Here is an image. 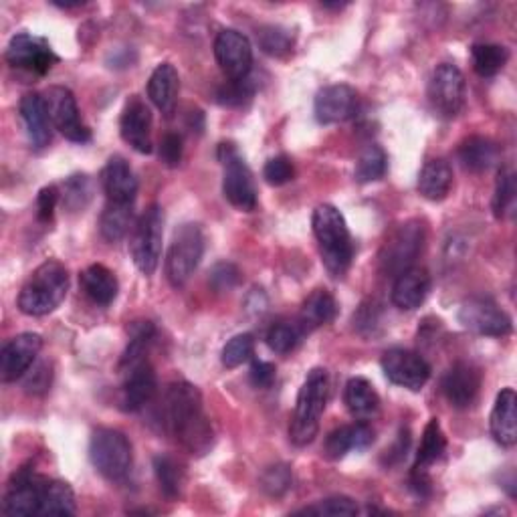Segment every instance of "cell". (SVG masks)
<instances>
[{"label": "cell", "mask_w": 517, "mask_h": 517, "mask_svg": "<svg viewBox=\"0 0 517 517\" xmlns=\"http://www.w3.org/2000/svg\"><path fill=\"white\" fill-rule=\"evenodd\" d=\"M158 415L162 431L174 437L188 453L204 455L213 447L215 431L204 412L202 394L194 384L186 380L170 384Z\"/></svg>", "instance_id": "1"}, {"label": "cell", "mask_w": 517, "mask_h": 517, "mask_svg": "<svg viewBox=\"0 0 517 517\" xmlns=\"http://www.w3.org/2000/svg\"><path fill=\"white\" fill-rule=\"evenodd\" d=\"M330 396V376L326 368H314L299 388L293 419L289 425V439L295 447L314 443L320 431V421Z\"/></svg>", "instance_id": "2"}, {"label": "cell", "mask_w": 517, "mask_h": 517, "mask_svg": "<svg viewBox=\"0 0 517 517\" xmlns=\"http://www.w3.org/2000/svg\"><path fill=\"white\" fill-rule=\"evenodd\" d=\"M322 261L332 277H344L354 259V243L348 223L334 204H320L312 217Z\"/></svg>", "instance_id": "3"}, {"label": "cell", "mask_w": 517, "mask_h": 517, "mask_svg": "<svg viewBox=\"0 0 517 517\" xmlns=\"http://www.w3.org/2000/svg\"><path fill=\"white\" fill-rule=\"evenodd\" d=\"M69 291V273L59 261L41 263L19 293V309L25 316H47L63 303Z\"/></svg>", "instance_id": "4"}, {"label": "cell", "mask_w": 517, "mask_h": 517, "mask_svg": "<svg viewBox=\"0 0 517 517\" xmlns=\"http://www.w3.org/2000/svg\"><path fill=\"white\" fill-rule=\"evenodd\" d=\"M89 457L93 467L110 481H124L134 463L128 437L116 429H97L93 433Z\"/></svg>", "instance_id": "5"}, {"label": "cell", "mask_w": 517, "mask_h": 517, "mask_svg": "<svg viewBox=\"0 0 517 517\" xmlns=\"http://www.w3.org/2000/svg\"><path fill=\"white\" fill-rule=\"evenodd\" d=\"M223 164V194L243 213L255 211L257 206V188L249 166L245 164L243 156L239 154L237 146L231 142H223L217 152Z\"/></svg>", "instance_id": "6"}, {"label": "cell", "mask_w": 517, "mask_h": 517, "mask_svg": "<svg viewBox=\"0 0 517 517\" xmlns=\"http://www.w3.org/2000/svg\"><path fill=\"white\" fill-rule=\"evenodd\" d=\"M162 237H164V215L158 204H152L134 225V233L130 239L132 259L144 275H152L158 269L160 255H162Z\"/></svg>", "instance_id": "7"}, {"label": "cell", "mask_w": 517, "mask_h": 517, "mask_svg": "<svg viewBox=\"0 0 517 517\" xmlns=\"http://www.w3.org/2000/svg\"><path fill=\"white\" fill-rule=\"evenodd\" d=\"M204 253L202 229L194 223H186L174 231L172 245L166 257V275L174 287H182L196 271Z\"/></svg>", "instance_id": "8"}, {"label": "cell", "mask_w": 517, "mask_h": 517, "mask_svg": "<svg viewBox=\"0 0 517 517\" xmlns=\"http://www.w3.org/2000/svg\"><path fill=\"white\" fill-rule=\"evenodd\" d=\"M425 243V227L419 221H406L396 227L386 239L380 251V269L386 275L398 277L402 271L410 269L419 257Z\"/></svg>", "instance_id": "9"}, {"label": "cell", "mask_w": 517, "mask_h": 517, "mask_svg": "<svg viewBox=\"0 0 517 517\" xmlns=\"http://www.w3.org/2000/svg\"><path fill=\"white\" fill-rule=\"evenodd\" d=\"M465 97L467 85L461 69L451 63H441L429 81V101L433 110L439 116L453 120L463 112Z\"/></svg>", "instance_id": "10"}, {"label": "cell", "mask_w": 517, "mask_h": 517, "mask_svg": "<svg viewBox=\"0 0 517 517\" xmlns=\"http://www.w3.org/2000/svg\"><path fill=\"white\" fill-rule=\"evenodd\" d=\"M45 101L55 130H59L67 140L75 144H85L91 140V130L81 120L77 99L69 87L53 85L45 91Z\"/></svg>", "instance_id": "11"}, {"label": "cell", "mask_w": 517, "mask_h": 517, "mask_svg": "<svg viewBox=\"0 0 517 517\" xmlns=\"http://www.w3.org/2000/svg\"><path fill=\"white\" fill-rule=\"evenodd\" d=\"M459 322L469 332H475L479 336H493V338L507 336L513 328L511 318L493 299H487V297H471L463 301L459 309Z\"/></svg>", "instance_id": "12"}, {"label": "cell", "mask_w": 517, "mask_h": 517, "mask_svg": "<svg viewBox=\"0 0 517 517\" xmlns=\"http://www.w3.org/2000/svg\"><path fill=\"white\" fill-rule=\"evenodd\" d=\"M380 364H382L384 376L392 384L412 390V392L423 390V386L431 378L429 362L421 354L404 350V348H392V350L384 352Z\"/></svg>", "instance_id": "13"}, {"label": "cell", "mask_w": 517, "mask_h": 517, "mask_svg": "<svg viewBox=\"0 0 517 517\" xmlns=\"http://www.w3.org/2000/svg\"><path fill=\"white\" fill-rule=\"evenodd\" d=\"M7 61L15 69L45 75L53 69V65L59 63V57L55 55L47 39L35 37L31 33H19L11 39L7 47Z\"/></svg>", "instance_id": "14"}, {"label": "cell", "mask_w": 517, "mask_h": 517, "mask_svg": "<svg viewBox=\"0 0 517 517\" xmlns=\"http://www.w3.org/2000/svg\"><path fill=\"white\" fill-rule=\"evenodd\" d=\"M215 57L231 81H239L251 75L253 47L243 33L235 29L221 31L215 39Z\"/></svg>", "instance_id": "15"}, {"label": "cell", "mask_w": 517, "mask_h": 517, "mask_svg": "<svg viewBox=\"0 0 517 517\" xmlns=\"http://www.w3.org/2000/svg\"><path fill=\"white\" fill-rule=\"evenodd\" d=\"M43 348V338L33 332L15 336L0 352V376L3 382H15L23 378L37 362Z\"/></svg>", "instance_id": "16"}, {"label": "cell", "mask_w": 517, "mask_h": 517, "mask_svg": "<svg viewBox=\"0 0 517 517\" xmlns=\"http://www.w3.org/2000/svg\"><path fill=\"white\" fill-rule=\"evenodd\" d=\"M120 132L128 146L140 154L152 152V112L140 95H132L122 112Z\"/></svg>", "instance_id": "17"}, {"label": "cell", "mask_w": 517, "mask_h": 517, "mask_svg": "<svg viewBox=\"0 0 517 517\" xmlns=\"http://www.w3.org/2000/svg\"><path fill=\"white\" fill-rule=\"evenodd\" d=\"M358 108V93L350 85L324 87L316 97V118L320 124H342L354 118Z\"/></svg>", "instance_id": "18"}, {"label": "cell", "mask_w": 517, "mask_h": 517, "mask_svg": "<svg viewBox=\"0 0 517 517\" xmlns=\"http://www.w3.org/2000/svg\"><path fill=\"white\" fill-rule=\"evenodd\" d=\"M43 475L23 467L7 487L3 511L9 515H39V489Z\"/></svg>", "instance_id": "19"}, {"label": "cell", "mask_w": 517, "mask_h": 517, "mask_svg": "<svg viewBox=\"0 0 517 517\" xmlns=\"http://www.w3.org/2000/svg\"><path fill=\"white\" fill-rule=\"evenodd\" d=\"M158 392V378L148 360L126 370L120 404L126 412H138L146 408Z\"/></svg>", "instance_id": "20"}, {"label": "cell", "mask_w": 517, "mask_h": 517, "mask_svg": "<svg viewBox=\"0 0 517 517\" xmlns=\"http://www.w3.org/2000/svg\"><path fill=\"white\" fill-rule=\"evenodd\" d=\"M441 388L451 406L469 408L479 394L481 372L469 362H457L443 376Z\"/></svg>", "instance_id": "21"}, {"label": "cell", "mask_w": 517, "mask_h": 517, "mask_svg": "<svg viewBox=\"0 0 517 517\" xmlns=\"http://www.w3.org/2000/svg\"><path fill=\"white\" fill-rule=\"evenodd\" d=\"M101 186L114 204H134L138 194V178L130 162L122 156H112L101 170Z\"/></svg>", "instance_id": "22"}, {"label": "cell", "mask_w": 517, "mask_h": 517, "mask_svg": "<svg viewBox=\"0 0 517 517\" xmlns=\"http://www.w3.org/2000/svg\"><path fill=\"white\" fill-rule=\"evenodd\" d=\"M21 118L27 126V134L31 144L41 150L47 148L53 140V120L49 116V108H47V101L45 95L41 93H27L21 99V106H19Z\"/></svg>", "instance_id": "23"}, {"label": "cell", "mask_w": 517, "mask_h": 517, "mask_svg": "<svg viewBox=\"0 0 517 517\" xmlns=\"http://www.w3.org/2000/svg\"><path fill=\"white\" fill-rule=\"evenodd\" d=\"M376 441V431L366 423H354L332 431L324 445V455L330 461L344 459L350 451H366Z\"/></svg>", "instance_id": "24"}, {"label": "cell", "mask_w": 517, "mask_h": 517, "mask_svg": "<svg viewBox=\"0 0 517 517\" xmlns=\"http://www.w3.org/2000/svg\"><path fill=\"white\" fill-rule=\"evenodd\" d=\"M431 291V275L423 267H410L402 271L392 287V303L398 309H406L412 312L425 303L427 295Z\"/></svg>", "instance_id": "25"}, {"label": "cell", "mask_w": 517, "mask_h": 517, "mask_svg": "<svg viewBox=\"0 0 517 517\" xmlns=\"http://www.w3.org/2000/svg\"><path fill=\"white\" fill-rule=\"evenodd\" d=\"M517 396L513 388H503L497 398L495 406L491 410V435L501 447H513L517 441V412H515Z\"/></svg>", "instance_id": "26"}, {"label": "cell", "mask_w": 517, "mask_h": 517, "mask_svg": "<svg viewBox=\"0 0 517 517\" xmlns=\"http://www.w3.org/2000/svg\"><path fill=\"white\" fill-rule=\"evenodd\" d=\"M180 91V77L172 63H160L148 81V97L154 106L164 114L172 116L176 110V99Z\"/></svg>", "instance_id": "27"}, {"label": "cell", "mask_w": 517, "mask_h": 517, "mask_svg": "<svg viewBox=\"0 0 517 517\" xmlns=\"http://www.w3.org/2000/svg\"><path fill=\"white\" fill-rule=\"evenodd\" d=\"M79 283L83 293L97 305H110L118 297L120 283L106 265H89L81 275Z\"/></svg>", "instance_id": "28"}, {"label": "cell", "mask_w": 517, "mask_h": 517, "mask_svg": "<svg viewBox=\"0 0 517 517\" xmlns=\"http://www.w3.org/2000/svg\"><path fill=\"white\" fill-rule=\"evenodd\" d=\"M338 316V301L328 289H316L309 293V297L303 301L299 324L305 332L322 328L330 322H334Z\"/></svg>", "instance_id": "29"}, {"label": "cell", "mask_w": 517, "mask_h": 517, "mask_svg": "<svg viewBox=\"0 0 517 517\" xmlns=\"http://www.w3.org/2000/svg\"><path fill=\"white\" fill-rule=\"evenodd\" d=\"M75 513V493L69 483L59 479H49L43 475L39 489V515H73Z\"/></svg>", "instance_id": "30"}, {"label": "cell", "mask_w": 517, "mask_h": 517, "mask_svg": "<svg viewBox=\"0 0 517 517\" xmlns=\"http://www.w3.org/2000/svg\"><path fill=\"white\" fill-rule=\"evenodd\" d=\"M344 402H346L348 410L352 412V417H356L360 421H368V419L376 417L378 410H380L378 392L362 376H356V378L348 380L346 390H344Z\"/></svg>", "instance_id": "31"}, {"label": "cell", "mask_w": 517, "mask_h": 517, "mask_svg": "<svg viewBox=\"0 0 517 517\" xmlns=\"http://www.w3.org/2000/svg\"><path fill=\"white\" fill-rule=\"evenodd\" d=\"M453 186V170L447 160H429L419 176V192L433 202L447 198Z\"/></svg>", "instance_id": "32"}, {"label": "cell", "mask_w": 517, "mask_h": 517, "mask_svg": "<svg viewBox=\"0 0 517 517\" xmlns=\"http://www.w3.org/2000/svg\"><path fill=\"white\" fill-rule=\"evenodd\" d=\"M459 160L469 172H485L497 164L499 148L489 138L471 136L459 146Z\"/></svg>", "instance_id": "33"}, {"label": "cell", "mask_w": 517, "mask_h": 517, "mask_svg": "<svg viewBox=\"0 0 517 517\" xmlns=\"http://www.w3.org/2000/svg\"><path fill=\"white\" fill-rule=\"evenodd\" d=\"M134 221V213H132V204H114L108 202L106 209L101 213L99 219V231L101 237L106 239L108 243H118L122 241L132 227Z\"/></svg>", "instance_id": "34"}, {"label": "cell", "mask_w": 517, "mask_h": 517, "mask_svg": "<svg viewBox=\"0 0 517 517\" xmlns=\"http://www.w3.org/2000/svg\"><path fill=\"white\" fill-rule=\"evenodd\" d=\"M128 332H130V346L124 352V358L120 362V370H124V372L146 360V354L156 336V328L152 322H134L128 328Z\"/></svg>", "instance_id": "35"}, {"label": "cell", "mask_w": 517, "mask_h": 517, "mask_svg": "<svg viewBox=\"0 0 517 517\" xmlns=\"http://www.w3.org/2000/svg\"><path fill=\"white\" fill-rule=\"evenodd\" d=\"M509 59V51L503 45L493 43H477L471 47V61L473 69L481 77L497 75Z\"/></svg>", "instance_id": "36"}, {"label": "cell", "mask_w": 517, "mask_h": 517, "mask_svg": "<svg viewBox=\"0 0 517 517\" xmlns=\"http://www.w3.org/2000/svg\"><path fill=\"white\" fill-rule=\"evenodd\" d=\"M445 449H447V439L441 429V423L437 419H431L423 431V441L417 453L415 469H429L443 457Z\"/></svg>", "instance_id": "37"}, {"label": "cell", "mask_w": 517, "mask_h": 517, "mask_svg": "<svg viewBox=\"0 0 517 517\" xmlns=\"http://www.w3.org/2000/svg\"><path fill=\"white\" fill-rule=\"evenodd\" d=\"M154 473H156L158 485L166 497L174 499L182 493L184 469L176 459H172L168 455H158L154 459Z\"/></svg>", "instance_id": "38"}, {"label": "cell", "mask_w": 517, "mask_h": 517, "mask_svg": "<svg viewBox=\"0 0 517 517\" xmlns=\"http://www.w3.org/2000/svg\"><path fill=\"white\" fill-rule=\"evenodd\" d=\"M386 166H388V158H386V152L372 144L368 146L358 162H356V170H354V178L360 182V184H370V182H376L380 180L384 174H386Z\"/></svg>", "instance_id": "39"}, {"label": "cell", "mask_w": 517, "mask_h": 517, "mask_svg": "<svg viewBox=\"0 0 517 517\" xmlns=\"http://www.w3.org/2000/svg\"><path fill=\"white\" fill-rule=\"evenodd\" d=\"M63 204L71 213L83 211L85 206L91 202L93 198V184L91 178L87 174H75L69 176L63 184V192H61Z\"/></svg>", "instance_id": "40"}, {"label": "cell", "mask_w": 517, "mask_h": 517, "mask_svg": "<svg viewBox=\"0 0 517 517\" xmlns=\"http://www.w3.org/2000/svg\"><path fill=\"white\" fill-rule=\"evenodd\" d=\"M257 41H259V47L263 49V53H267L271 57H287L295 45L293 35L279 25L261 27L257 31Z\"/></svg>", "instance_id": "41"}, {"label": "cell", "mask_w": 517, "mask_h": 517, "mask_svg": "<svg viewBox=\"0 0 517 517\" xmlns=\"http://www.w3.org/2000/svg\"><path fill=\"white\" fill-rule=\"evenodd\" d=\"M303 334L305 330L299 322H279L269 330L267 346L275 354H289L299 346Z\"/></svg>", "instance_id": "42"}, {"label": "cell", "mask_w": 517, "mask_h": 517, "mask_svg": "<svg viewBox=\"0 0 517 517\" xmlns=\"http://www.w3.org/2000/svg\"><path fill=\"white\" fill-rule=\"evenodd\" d=\"M257 91V81L249 75L239 81H229L217 91V101L225 108H243L253 99Z\"/></svg>", "instance_id": "43"}, {"label": "cell", "mask_w": 517, "mask_h": 517, "mask_svg": "<svg viewBox=\"0 0 517 517\" xmlns=\"http://www.w3.org/2000/svg\"><path fill=\"white\" fill-rule=\"evenodd\" d=\"M360 509L356 505L354 499L344 497V495H336V497H328L318 501L316 505H309L297 513H305V515H324V517H350L356 515Z\"/></svg>", "instance_id": "44"}, {"label": "cell", "mask_w": 517, "mask_h": 517, "mask_svg": "<svg viewBox=\"0 0 517 517\" xmlns=\"http://www.w3.org/2000/svg\"><path fill=\"white\" fill-rule=\"evenodd\" d=\"M515 202V174L509 168L499 170L493 194V213L495 217H505Z\"/></svg>", "instance_id": "45"}, {"label": "cell", "mask_w": 517, "mask_h": 517, "mask_svg": "<svg viewBox=\"0 0 517 517\" xmlns=\"http://www.w3.org/2000/svg\"><path fill=\"white\" fill-rule=\"evenodd\" d=\"M255 352V338L251 334H239L235 338H231L225 348H223V354H221V360H223V366L233 370V368H239L241 364H245L247 360H251Z\"/></svg>", "instance_id": "46"}, {"label": "cell", "mask_w": 517, "mask_h": 517, "mask_svg": "<svg viewBox=\"0 0 517 517\" xmlns=\"http://www.w3.org/2000/svg\"><path fill=\"white\" fill-rule=\"evenodd\" d=\"M291 487H293V473H291V467L285 463L271 465L261 475V489L269 497H283Z\"/></svg>", "instance_id": "47"}, {"label": "cell", "mask_w": 517, "mask_h": 517, "mask_svg": "<svg viewBox=\"0 0 517 517\" xmlns=\"http://www.w3.org/2000/svg\"><path fill=\"white\" fill-rule=\"evenodd\" d=\"M209 283L217 293H229L241 283V269L235 263L221 261L211 269Z\"/></svg>", "instance_id": "48"}, {"label": "cell", "mask_w": 517, "mask_h": 517, "mask_svg": "<svg viewBox=\"0 0 517 517\" xmlns=\"http://www.w3.org/2000/svg\"><path fill=\"white\" fill-rule=\"evenodd\" d=\"M293 176H295V168L287 156H275L263 168V178L271 186H283V184L291 182Z\"/></svg>", "instance_id": "49"}, {"label": "cell", "mask_w": 517, "mask_h": 517, "mask_svg": "<svg viewBox=\"0 0 517 517\" xmlns=\"http://www.w3.org/2000/svg\"><path fill=\"white\" fill-rule=\"evenodd\" d=\"M51 366L47 362H41V364H33L31 370L23 376L25 378V390L29 394H43L49 390L51 386Z\"/></svg>", "instance_id": "50"}, {"label": "cell", "mask_w": 517, "mask_h": 517, "mask_svg": "<svg viewBox=\"0 0 517 517\" xmlns=\"http://www.w3.org/2000/svg\"><path fill=\"white\" fill-rule=\"evenodd\" d=\"M59 200H61V192L55 184L45 186L39 192V196H37V219L41 223H51L53 221V215H55Z\"/></svg>", "instance_id": "51"}, {"label": "cell", "mask_w": 517, "mask_h": 517, "mask_svg": "<svg viewBox=\"0 0 517 517\" xmlns=\"http://www.w3.org/2000/svg\"><path fill=\"white\" fill-rule=\"evenodd\" d=\"M160 160L168 168H176L182 162V138L178 134H166L160 140Z\"/></svg>", "instance_id": "52"}, {"label": "cell", "mask_w": 517, "mask_h": 517, "mask_svg": "<svg viewBox=\"0 0 517 517\" xmlns=\"http://www.w3.org/2000/svg\"><path fill=\"white\" fill-rule=\"evenodd\" d=\"M275 376H277L275 364L265 360H255L249 370V378L255 388H269L275 382Z\"/></svg>", "instance_id": "53"}, {"label": "cell", "mask_w": 517, "mask_h": 517, "mask_svg": "<svg viewBox=\"0 0 517 517\" xmlns=\"http://www.w3.org/2000/svg\"><path fill=\"white\" fill-rule=\"evenodd\" d=\"M408 443H410L408 431H402V433L398 435V441H396V445H394L390 451H386V453H388V463H396V461H400L402 457H406Z\"/></svg>", "instance_id": "54"}]
</instances>
